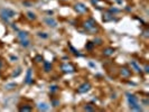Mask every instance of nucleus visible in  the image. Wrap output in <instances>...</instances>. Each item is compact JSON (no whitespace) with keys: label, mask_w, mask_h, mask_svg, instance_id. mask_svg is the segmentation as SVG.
<instances>
[{"label":"nucleus","mask_w":149,"mask_h":112,"mask_svg":"<svg viewBox=\"0 0 149 112\" xmlns=\"http://www.w3.org/2000/svg\"><path fill=\"white\" fill-rule=\"evenodd\" d=\"M120 73H121V75L124 77H129L130 75H131V72L129 71L128 68H126V67H123V68H121V71H120Z\"/></svg>","instance_id":"10"},{"label":"nucleus","mask_w":149,"mask_h":112,"mask_svg":"<svg viewBox=\"0 0 149 112\" xmlns=\"http://www.w3.org/2000/svg\"><path fill=\"white\" fill-rule=\"evenodd\" d=\"M17 37H18L20 41H22V39H27V37H28V34H27L26 31H19V33L17 34Z\"/></svg>","instance_id":"11"},{"label":"nucleus","mask_w":149,"mask_h":112,"mask_svg":"<svg viewBox=\"0 0 149 112\" xmlns=\"http://www.w3.org/2000/svg\"><path fill=\"white\" fill-rule=\"evenodd\" d=\"M57 90H58V86H56V85H52V86L49 87V91L51 92H56Z\"/></svg>","instance_id":"21"},{"label":"nucleus","mask_w":149,"mask_h":112,"mask_svg":"<svg viewBox=\"0 0 149 112\" xmlns=\"http://www.w3.org/2000/svg\"><path fill=\"white\" fill-rule=\"evenodd\" d=\"M20 68H18V70H17V72H16V73H14V75H12V76L15 77V76H18V75H19V74H20Z\"/></svg>","instance_id":"25"},{"label":"nucleus","mask_w":149,"mask_h":112,"mask_svg":"<svg viewBox=\"0 0 149 112\" xmlns=\"http://www.w3.org/2000/svg\"><path fill=\"white\" fill-rule=\"evenodd\" d=\"M21 112H26V111H31V107H21L19 109Z\"/></svg>","instance_id":"20"},{"label":"nucleus","mask_w":149,"mask_h":112,"mask_svg":"<svg viewBox=\"0 0 149 112\" xmlns=\"http://www.w3.org/2000/svg\"><path fill=\"white\" fill-rule=\"evenodd\" d=\"M89 65H90V66H92V67H95V64H93L92 62H90V63H89Z\"/></svg>","instance_id":"31"},{"label":"nucleus","mask_w":149,"mask_h":112,"mask_svg":"<svg viewBox=\"0 0 149 112\" xmlns=\"http://www.w3.org/2000/svg\"><path fill=\"white\" fill-rule=\"evenodd\" d=\"M84 28H85L87 31H90V33H94V31L98 30L97 22H95V20L92 19V18H90L89 20H86L84 22Z\"/></svg>","instance_id":"2"},{"label":"nucleus","mask_w":149,"mask_h":112,"mask_svg":"<svg viewBox=\"0 0 149 112\" xmlns=\"http://www.w3.org/2000/svg\"><path fill=\"white\" fill-rule=\"evenodd\" d=\"M91 1H92V4H97V2H98L99 0H91Z\"/></svg>","instance_id":"32"},{"label":"nucleus","mask_w":149,"mask_h":112,"mask_svg":"<svg viewBox=\"0 0 149 112\" xmlns=\"http://www.w3.org/2000/svg\"><path fill=\"white\" fill-rule=\"evenodd\" d=\"M33 82V77H31V70L28 68L27 70V73H26V78H25V83L26 84H30Z\"/></svg>","instance_id":"9"},{"label":"nucleus","mask_w":149,"mask_h":112,"mask_svg":"<svg viewBox=\"0 0 149 112\" xmlns=\"http://www.w3.org/2000/svg\"><path fill=\"white\" fill-rule=\"evenodd\" d=\"M126 95H127V100H128L129 107H131V105H134V104H137V103H139V99L136 97V95L131 94V93H127Z\"/></svg>","instance_id":"3"},{"label":"nucleus","mask_w":149,"mask_h":112,"mask_svg":"<svg viewBox=\"0 0 149 112\" xmlns=\"http://www.w3.org/2000/svg\"><path fill=\"white\" fill-rule=\"evenodd\" d=\"M37 108H38L39 111H48L51 107H49L47 103H45V102H39V103L37 104Z\"/></svg>","instance_id":"7"},{"label":"nucleus","mask_w":149,"mask_h":112,"mask_svg":"<svg viewBox=\"0 0 149 112\" xmlns=\"http://www.w3.org/2000/svg\"><path fill=\"white\" fill-rule=\"evenodd\" d=\"M1 66H2V63H1V62H0V68H1Z\"/></svg>","instance_id":"34"},{"label":"nucleus","mask_w":149,"mask_h":112,"mask_svg":"<svg viewBox=\"0 0 149 112\" xmlns=\"http://www.w3.org/2000/svg\"><path fill=\"white\" fill-rule=\"evenodd\" d=\"M113 19V16L110 15V14H107V15L103 17V20L104 21H109V20H112Z\"/></svg>","instance_id":"17"},{"label":"nucleus","mask_w":149,"mask_h":112,"mask_svg":"<svg viewBox=\"0 0 149 112\" xmlns=\"http://www.w3.org/2000/svg\"><path fill=\"white\" fill-rule=\"evenodd\" d=\"M90 89H91V84L90 83H83L82 85H80V87L77 89V92L78 93H86L87 91H90Z\"/></svg>","instance_id":"5"},{"label":"nucleus","mask_w":149,"mask_h":112,"mask_svg":"<svg viewBox=\"0 0 149 112\" xmlns=\"http://www.w3.org/2000/svg\"><path fill=\"white\" fill-rule=\"evenodd\" d=\"M38 36L41 37V38H47L48 37V35H47L46 33H38Z\"/></svg>","instance_id":"23"},{"label":"nucleus","mask_w":149,"mask_h":112,"mask_svg":"<svg viewBox=\"0 0 149 112\" xmlns=\"http://www.w3.org/2000/svg\"><path fill=\"white\" fill-rule=\"evenodd\" d=\"M16 15V12L10 8H2L1 9V18L6 21L9 22V18H12Z\"/></svg>","instance_id":"1"},{"label":"nucleus","mask_w":149,"mask_h":112,"mask_svg":"<svg viewBox=\"0 0 149 112\" xmlns=\"http://www.w3.org/2000/svg\"><path fill=\"white\" fill-rule=\"evenodd\" d=\"M130 65L134 67V71H137V72H141V68H140V66H139L138 64H137V62H134V61H131L130 62Z\"/></svg>","instance_id":"12"},{"label":"nucleus","mask_w":149,"mask_h":112,"mask_svg":"<svg viewBox=\"0 0 149 112\" xmlns=\"http://www.w3.org/2000/svg\"><path fill=\"white\" fill-rule=\"evenodd\" d=\"M113 53H114V49H113V48H107V49H104V51H103L104 56H111Z\"/></svg>","instance_id":"13"},{"label":"nucleus","mask_w":149,"mask_h":112,"mask_svg":"<svg viewBox=\"0 0 149 112\" xmlns=\"http://www.w3.org/2000/svg\"><path fill=\"white\" fill-rule=\"evenodd\" d=\"M20 45L22 47H28V46L30 45V43H29L28 39H22V41H20Z\"/></svg>","instance_id":"15"},{"label":"nucleus","mask_w":149,"mask_h":112,"mask_svg":"<svg viewBox=\"0 0 149 112\" xmlns=\"http://www.w3.org/2000/svg\"><path fill=\"white\" fill-rule=\"evenodd\" d=\"M84 110H85V111H94V108L91 107V104H86V105L84 107Z\"/></svg>","instance_id":"19"},{"label":"nucleus","mask_w":149,"mask_h":112,"mask_svg":"<svg viewBox=\"0 0 149 112\" xmlns=\"http://www.w3.org/2000/svg\"><path fill=\"white\" fill-rule=\"evenodd\" d=\"M145 72H146V73H148V72H149V66H148V65H145Z\"/></svg>","instance_id":"30"},{"label":"nucleus","mask_w":149,"mask_h":112,"mask_svg":"<svg viewBox=\"0 0 149 112\" xmlns=\"http://www.w3.org/2000/svg\"><path fill=\"white\" fill-rule=\"evenodd\" d=\"M58 104H60V102L58 101H53V105H54V107H57Z\"/></svg>","instance_id":"28"},{"label":"nucleus","mask_w":149,"mask_h":112,"mask_svg":"<svg viewBox=\"0 0 149 112\" xmlns=\"http://www.w3.org/2000/svg\"><path fill=\"white\" fill-rule=\"evenodd\" d=\"M16 87V83H9V84H6L5 89L6 90H12Z\"/></svg>","instance_id":"16"},{"label":"nucleus","mask_w":149,"mask_h":112,"mask_svg":"<svg viewBox=\"0 0 149 112\" xmlns=\"http://www.w3.org/2000/svg\"><path fill=\"white\" fill-rule=\"evenodd\" d=\"M62 71L65 72V73H72V72H74L75 70H74V67H73L72 65H70V64H63Z\"/></svg>","instance_id":"8"},{"label":"nucleus","mask_w":149,"mask_h":112,"mask_svg":"<svg viewBox=\"0 0 149 112\" xmlns=\"http://www.w3.org/2000/svg\"><path fill=\"white\" fill-rule=\"evenodd\" d=\"M93 45H94V43H91V41H90V43H89V44H87L85 47H86V49H90V51H91V49L93 48Z\"/></svg>","instance_id":"22"},{"label":"nucleus","mask_w":149,"mask_h":112,"mask_svg":"<svg viewBox=\"0 0 149 112\" xmlns=\"http://www.w3.org/2000/svg\"><path fill=\"white\" fill-rule=\"evenodd\" d=\"M97 41V44H101L102 43V39L101 38H97V39H94V43Z\"/></svg>","instance_id":"26"},{"label":"nucleus","mask_w":149,"mask_h":112,"mask_svg":"<svg viewBox=\"0 0 149 112\" xmlns=\"http://www.w3.org/2000/svg\"><path fill=\"white\" fill-rule=\"evenodd\" d=\"M144 34H145V36H146V37H147V36H148V31L146 30V31H145V33H144Z\"/></svg>","instance_id":"33"},{"label":"nucleus","mask_w":149,"mask_h":112,"mask_svg":"<svg viewBox=\"0 0 149 112\" xmlns=\"http://www.w3.org/2000/svg\"><path fill=\"white\" fill-rule=\"evenodd\" d=\"M74 9H75V11L80 12V14H83V12H86L87 11V8L83 4H76L75 7H74Z\"/></svg>","instance_id":"6"},{"label":"nucleus","mask_w":149,"mask_h":112,"mask_svg":"<svg viewBox=\"0 0 149 112\" xmlns=\"http://www.w3.org/2000/svg\"><path fill=\"white\" fill-rule=\"evenodd\" d=\"M35 61H36V62H41V61H43V57H41V55H37L36 57H35Z\"/></svg>","instance_id":"24"},{"label":"nucleus","mask_w":149,"mask_h":112,"mask_svg":"<svg viewBox=\"0 0 149 112\" xmlns=\"http://www.w3.org/2000/svg\"><path fill=\"white\" fill-rule=\"evenodd\" d=\"M52 68V65L51 63H48V62H44V70H45V72H49Z\"/></svg>","instance_id":"14"},{"label":"nucleus","mask_w":149,"mask_h":112,"mask_svg":"<svg viewBox=\"0 0 149 112\" xmlns=\"http://www.w3.org/2000/svg\"><path fill=\"white\" fill-rule=\"evenodd\" d=\"M110 11H111V12H119V9H115V8H111V9H110Z\"/></svg>","instance_id":"27"},{"label":"nucleus","mask_w":149,"mask_h":112,"mask_svg":"<svg viewBox=\"0 0 149 112\" xmlns=\"http://www.w3.org/2000/svg\"><path fill=\"white\" fill-rule=\"evenodd\" d=\"M44 21L46 22L47 26H49V27H52V28H56L57 27V21L54 19V18H52L51 16L49 17H46L45 19H44Z\"/></svg>","instance_id":"4"},{"label":"nucleus","mask_w":149,"mask_h":112,"mask_svg":"<svg viewBox=\"0 0 149 112\" xmlns=\"http://www.w3.org/2000/svg\"><path fill=\"white\" fill-rule=\"evenodd\" d=\"M10 60L11 61H17L18 58H17V56H10Z\"/></svg>","instance_id":"29"},{"label":"nucleus","mask_w":149,"mask_h":112,"mask_svg":"<svg viewBox=\"0 0 149 112\" xmlns=\"http://www.w3.org/2000/svg\"><path fill=\"white\" fill-rule=\"evenodd\" d=\"M27 16H28V18H29V19H33V20H34V19H36V15H35L34 12H30V11H29V12H27Z\"/></svg>","instance_id":"18"}]
</instances>
